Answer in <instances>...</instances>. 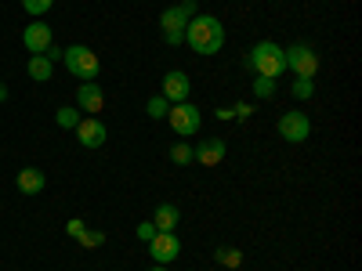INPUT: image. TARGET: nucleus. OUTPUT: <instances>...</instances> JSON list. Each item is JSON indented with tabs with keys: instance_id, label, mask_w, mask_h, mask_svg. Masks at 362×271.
I'll return each instance as SVG.
<instances>
[{
	"instance_id": "6ab92c4d",
	"label": "nucleus",
	"mask_w": 362,
	"mask_h": 271,
	"mask_svg": "<svg viewBox=\"0 0 362 271\" xmlns=\"http://www.w3.org/2000/svg\"><path fill=\"white\" fill-rule=\"evenodd\" d=\"M170 163H177V167H189L192 163V145L189 141H177V145H170Z\"/></svg>"
},
{
	"instance_id": "412c9836",
	"label": "nucleus",
	"mask_w": 362,
	"mask_h": 271,
	"mask_svg": "<svg viewBox=\"0 0 362 271\" xmlns=\"http://www.w3.org/2000/svg\"><path fill=\"white\" fill-rule=\"evenodd\" d=\"M167 109H170V102H167L163 95H156V98L145 102V112L153 116V119H167Z\"/></svg>"
},
{
	"instance_id": "f8f14e48",
	"label": "nucleus",
	"mask_w": 362,
	"mask_h": 271,
	"mask_svg": "<svg viewBox=\"0 0 362 271\" xmlns=\"http://www.w3.org/2000/svg\"><path fill=\"white\" fill-rule=\"evenodd\" d=\"M76 109L90 112V116H98L105 109V95H102V83L98 80H87L76 87Z\"/></svg>"
},
{
	"instance_id": "a878e982",
	"label": "nucleus",
	"mask_w": 362,
	"mask_h": 271,
	"mask_svg": "<svg viewBox=\"0 0 362 271\" xmlns=\"http://www.w3.org/2000/svg\"><path fill=\"white\" fill-rule=\"evenodd\" d=\"M83 228H87V224H83L80 217H73V221L66 224V235H69V239H80V235H83Z\"/></svg>"
},
{
	"instance_id": "393cba45",
	"label": "nucleus",
	"mask_w": 362,
	"mask_h": 271,
	"mask_svg": "<svg viewBox=\"0 0 362 271\" xmlns=\"http://www.w3.org/2000/svg\"><path fill=\"white\" fill-rule=\"evenodd\" d=\"M153 235H156V224H153V221H141V224H138V239H141V243H148Z\"/></svg>"
},
{
	"instance_id": "2eb2a0df",
	"label": "nucleus",
	"mask_w": 362,
	"mask_h": 271,
	"mask_svg": "<svg viewBox=\"0 0 362 271\" xmlns=\"http://www.w3.org/2000/svg\"><path fill=\"white\" fill-rule=\"evenodd\" d=\"M177 221H181V210H177L174 203H160V206H156V214H153L156 231H174Z\"/></svg>"
},
{
	"instance_id": "9d476101",
	"label": "nucleus",
	"mask_w": 362,
	"mask_h": 271,
	"mask_svg": "<svg viewBox=\"0 0 362 271\" xmlns=\"http://www.w3.org/2000/svg\"><path fill=\"white\" fill-rule=\"evenodd\" d=\"M73 131H76V141H80L83 148H102V145H105V138H109V127L102 124L98 116L80 119V124H76Z\"/></svg>"
},
{
	"instance_id": "c85d7f7f",
	"label": "nucleus",
	"mask_w": 362,
	"mask_h": 271,
	"mask_svg": "<svg viewBox=\"0 0 362 271\" xmlns=\"http://www.w3.org/2000/svg\"><path fill=\"white\" fill-rule=\"evenodd\" d=\"M214 116H218V119H221V124H225V119H235V109H232V105H228V109H218V112H214Z\"/></svg>"
},
{
	"instance_id": "f03ea898",
	"label": "nucleus",
	"mask_w": 362,
	"mask_h": 271,
	"mask_svg": "<svg viewBox=\"0 0 362 271\" xmlns=\"http://www.w3.org/2000/svg\"><path fill=\"white\" fill-rule=\"evenodd\" d=\"M247 69H254L257 76L264 80H279L286 73V62H283V47L276 40H257L247 54Z\"/></svg>"
},
{
	"instance_id": "7ed1b4c3",
	"label": "nucleus",
	"mask_w": 362,
	"mask_h": 271,
	"mask_svg": "<svg viewBox=\"0 0 362 271\" xmlns=\"http://www.w3.org/2000/svg\"><path fill=\"white\" fill-rule=\"evenodd\" d=\"M189 18H196V0H181V4H170L163 15H160V29H163V40L170 47L185 44V25Z\"/></svg>"
},
{
	"instance_id": "6e6552de",
	"label": "nucleus",
	"mask_w": 362,
	"mask_h": 271,
	"mask_svg": "<svg viewBox=\"0 0 362 271\" xmlns=\"http://www.w3.org/2000/svg\"><path fill=\"white\" fill-rule=\"evenodd\" d=\"M145 246H148V257H153L156 264H167V267L181 257V243H177L174 231H156Z\"/></svg>"
},
{
	"instance_id": "423d86ee",
	"label": "nucleus",
	"mask_w": 362,
	"mask_h": 271,
	"mask_svg": "<svg viewBox=\"0 0 362 271\" xmlns=\"http://www.w3.org/2000/svg\"><path fill=\"white\" fill-rule=\"evenodd\" d=\"M167 124L177 138H192L199 127H203V112L192 105V102H177L167 109Z\"/></svg>"
},
{
	"instance_id": "c756f323",
	"label": "nucleus",
	"mask_w": 362,
	"mask_h": 271,
	"mask_svg": "<svg viewBox=\"0 0 362 271\" xmlns=\"http://www.w3.org/2000/svg\"><path fill=\"white\" fill-rule=\"evenodd\" d=\"M0 102H8V87L4 83H0Z\"/></svg>"
},
{
	"instance_id": "39448f33",
	"label": "nucleus",
	"mask_w": 362,
	"mask_h": 271,
	"mask_svg": "<svg viewBox=\"0 0 362 271\" xmlns=\"http://www.w3.org/2000/svg\"><path fill=\"white\" fill-rule=\"evenodd\" d=\"M283 62H286V69H290L293 76H300V80H315V73H319V54H315L308 44H290V47H283Z\"/></svg>"
},
{
	"instance_id": "dca6fc26",
	"label": "nucleus",
	"mask_w": 362,
	"mask_h": 271,
	"mask_svg": "<svg viewBox=\"0 0 362 271\" xmlns=\"http://www.w3.org/2000/svg\"><path fill=\"white\" fill-rule=\"evenodd\" d=\"M51 69H54V62H47L44 54H33V58H29V76H33L37 83L51 80Z\"/></svg>"
},
{
	"instance_id": "ddd939ff",
	"label": "nucleus",
	"mask_w": 362,
	"mask_h": 271,
	"mask_svg": "<svg viewBox=\"0 0 362 271\" xmlns=\"http://www.w3.org/2000/svg\"><path fill=\"white\" fill-rule=\"evenodd\" d=\"M22 44H25V51L44 54V51L54 44V37H51V25H44V22H29V25H25V33H22Z\"/></svg>"
},
{
	"instance_id": "f3484780",
	"label": "nucleus",
	"mask_w": 362,
	"mask_h": 271,
	"mask_svg": "<svg viewBox=\"0 0 362 271\" xmlns=\"http://www.w3.org/2000/svg\"><path fill=\"white\" fill-rule=\"evenodd\" d=\"M214 260L221 264V271H232V267H239V264H243V253H239L235 246H221V250L214 253Z\"/></svg>"
},
{
	"instance_id": "4be33fe9",
	"label": "nucleus",
	"mask_w": 362,
	"mask_h": 271,
	"mask_svg": "<svg viewBox=\"0 0 362 271\" xmlns=\"http://www.w3.org/2000/svg\"><path fill=\"white\" fill-rule=\"evenodd\" d=\"M254 98H261V102L276 98V80H264V76H257V80H254Z\"/></svg>"
},
{
	"instance_id": "a211bd4d",
	"label": "nucleus",
	"mask_w": 362,
	"mask_h": 271,
	"mask_svg": "<svg viewBox=\"0 0 362 271\" xmlns=\"http://www.w3.org/2000/svg\"><path fill=\"white\" fill-rule=\"evenodd\" d=\"M54 124L62 127V131H73V127L80 124V109H76V105H62V109L54 112Z\"/></svg>"
},
{
	"instance_id": "f257e3e1",
	"label": "nucleus",
	"mask_w": 362,
	"mask_h": 271,
	"mask_svg": "<svg viewBox=\"0 0 362 271\" xmlns=\"http://www.w3.org/2000/svg\"><path fill=\"white\" fill-rule=\"evenodd\" d=\"M185 44L196 54H218L225 47V22L214 15H196L185 25Z\"/></svg>"
},
{
	"instance_id": "4468645a",
	"label": "nucleus",
	"mask_w": 362,
	"mask_h": 271,
	"mask_svg": "<svg viewBox=\"0 0 362 271\" xmlns=\"http://www.w3.org/2000/svg\"><path fill=\"white\" fill-rule=\"evenodd\" d=\"M15 185H18L22 195H40V192L47 188V177H44V170H37V167H25V170H18Z\"/></svg>"
},
{
	"instance_id": "b1692460",
	"label": "nucleus",
	"mask_w": 362,
	"mask_h": 271,
	"mask_svg": "<svg viewBox=\"0 0 362 271\" xmlns=\"http://www.w3.org/2000/svg\"><path fill=\"white\" fill-rule=\"evenodd\" d=\"M51 4H54V0H22V11L33 15V18H40L44 11H51Z\"/></svg>"
},
{
	"instance_id": "5701e85b",
	"label": "nucleus",
	"mask_w": 362,
	"mask_h": 271,
	"mask_svg": "<svg viewBox=\"0 0 362 271\" xmlns=\"http://www.w3.org/2000/svg\"><path fill=\"white\" fill-rule=\"evenodd\" d=\"M76 243H80V246H87V250H95V246H102V243H105V235H102L98 228H83V235L76 239Z\"/></svg>"
},
{
	"instance_id": "0eeeda50",
	"label": "nucleus",
	"mask_w": 362,
	"mask_h": 271,
	"mask_svg": "<svg viewBox=\"0 0 362 271\" xmlns=\"http://www.w3.org/2000/svg\"><path fill=\"white\" fill-rule=\"evenodd\" d=\"M276 131H279V138H283V141L300 145V141H308V138H312V119H308V112L290 109V112H283V116H279Z\"/></svg>"
},
{
	"instance_id": "1a4fd4ad",
	"label": "nucleus",
	"mask_w": 362,
	"mask_h": 271,
	"mask_svg": "<svg viewBox=\"0 0 362 271\" xmlns=\"http://www.w3.org/2000/svg\"><path fill=\"white\" fill-rule=\"evenodd\" d=\"M189 90H192V80H189V73H181V69H170V73L163 76V83H160V95H163L170 105L189 102Z\"/></svg>"
},
{
	"instance_id": "9b49d317",
	"label": "nucleus",
	"mask_w": 362,
	"mask_h": 271,
	"mask_svg": "<svg viewBox=\"0 0 362 271\" xmlns=\"http://www.w3.org/2000/svg\"><path fill=\"white\" fill-rule=\"evenodd\" d=\"M225 152H228L225 138H203V141L192 148V163H199V167H218V163L225 159Z\"/></svg>"
},
{
	"instance_id": "aec40b11",
	"label": "nucleus",
	"mask_w": 362,
	"mask_h": 271,
	"mask_svg": "<svg viewBox=\"0 0 362 271\" xmlns=\"http://www.w3.org/2000/svg\"><path fill=\"white\" fill-rule=\"evenodd\" d=\"M290 95H293L297 102H308V98L315 95V80H300V76H297L293 87H290Z\"/></svg>"
},
{
	"instance_id": "20e7f679",
	"label": "nucleus",
	"mask_w": 362,
	"mask_h": 271,
	"mask_svg": "<svg viewBox=\"0 0 362 271\" xmlns=\"http://www.w3.org/2000/svg\"><path fill=\"white\" fill-rule=\"evenodd\" d=\"M62 62H66V69H69V76H76L80 83H87V80H98V54L90 51V47H83V44H73V47H66L62 51Z\"/></svg>"
},
{
	"instance_id": "cd10ccee",
	"label": "nucleus",
	"mask_w": 362,
	"mask_h": 271,
	"mask_svg": "<svg viewBox=\"0 0 362 271\" xmlns=\"http://www.w3.org/2000/svg\"><path fill=\"white\" fill-rule=\"evenodd\" d=\"M62 51H66V47H58V44H51V47L44 51V58H47V62H54V58H62Z\"/></svg>"
},
{
	"instance_id": "7c9ffc66",
	"label": "nucleus",
	"mask_w": 362,
	"mask_h": 271,
	"mask_svg": "<svg viewBox=\"0 0 362 271\" xmlns=\"http://www.w3.org/2000/svg\"><path fill=\"white\" fill-rule=\"evenodd\" d=\"M148 271H170L167 264H153V267H148Z\"/></svg>"
},
{
	"instance_id": "bb28decb",
	"label": "nucleus",
	"mask_w": 362,
	"mask_h": 271,
	"mask_svg": "<svg viewBox=\"0 0 362 271\" xmlns=\"http://www.w3.org/2000/svg\"><path fill=\"white\" fill-rule=\"evenodd\" d=\"M232 109H235V119H247V116L254 112V105H250V102H239V105H232Z\"/></svg>"
}]
</instances>
